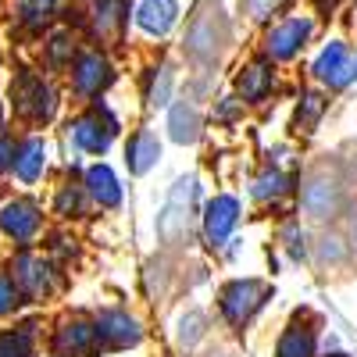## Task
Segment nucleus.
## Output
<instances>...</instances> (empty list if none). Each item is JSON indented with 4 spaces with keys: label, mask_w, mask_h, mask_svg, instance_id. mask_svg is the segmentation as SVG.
I'll use <instances>...</instances> for the list:
<instances>
[{
    "label": "nucleus",
    "mask_w": 357,
    "mask_h": 357,
    "mask_svg": "<svg viewBox=\"0 0 357 357\" xmlns=\"http://www.w3.org/2000/svg\"><path fill=\"white\" fill-rule=\"evenodd\" d=\"M11 104H15V114L25 118L29 126H47L57 111V93L43 75L22 68L11 79Z\"/></svg>",
    "instance_id": "obj_1"
},
{
    "label": "nucleus",
    "mask_w": 357,
    "mask_h": 357,
    "mask_svg": "<svg viewBox=\"0 0 357 357\" xmlns=\"http://www.w3.org/2000/svg\"><path fill=\"white\" fill-rule=\"evenodd\" d=\"M68 129H72V143L79 146L82 154L100 158V154L111 151V143H114L118 129H122V122H118V114L104 100H97L89 111H82Z\"/></svg>",
    "instance_id": "obj_2"
},
{
    "label": "nucleus",
    "mask_w": 357,
    "mask_h": 357,
    "mask_svg": "<svg viewBox=\"0 0 357 357\" xmlns=\"http://www.w3.org/2000/svg\"><path fill=\"white\" fill-rule=\"evenodd\" d=\"M264 301H268V282H261V279H232L218 293V311L232 329H243V325L254 318V311H261Z\"/></svg>",
    "instance_id": "obj_3"
},
{
    "label": "nucleus",
    "mask_w": 357,
    "mask_h": 357,
    "mask_svg": "<svg viewBox=\"0 0 357 357\" xmlns=\"http://www.w3.org/2000/svg\"><path fill=\"white\" fill-rule=\"evenodd\" d=\"M68 79H72V93L75 97H100L104 89L111 86L114 79V65L107 61V54L89 47V50H79L75 61L68 65Z\"/></svg>",
    "instance_id": "obj_4"
},
{
    "label": "nucleus",
    "mask_w": 357,
    "mask_h": 357,
    "mask_svg": "<svg viewBox=\"0 0 357 357\" xmlns=\"http://www.w3.org/2000/svg\"><path fill=\"white\" fill-rule=\"evenodd\" d=\"M311 33H314L311 15H289V18L275 22L264 36V57H272V61H293L307 47Z\"/></svg>",
    "instance_id": "obj_5"
},
{
    "label": "nucleus",
    "mask_w": 357,
    "mask_h": 357,
    "mask_svg": "<svg viewBox=\"0 0 357 357\" xmlns=\"http://www.w3.org/2000/svg\"><path fill=\"white\" fill-rule=\"evenodd\" d=\"M43 229V207L29 197H15L0 207V232L8 236L11 243L18 247H29L40 236Z\"/></svg>",
    "instance_id": "obj_6"
},
{
    "label": "nucleus",
    "mask_w": 357,
    "mask_h": 357,
    "mask_svg": "<svg viewBox=\"0 0 357 357\" xmlns=\"http://www.w3.org/2000/svg\"><path fill=\"white\" fill-rule=\"evenodd\" d=\"M311 75L314 82H321L325 89H343L354 82V54L343 40H329L318 57H314V65H311Z\"/></svg>",
    "instance_id": "obj_7"
},
{
    "label": "nucleus",
    "mask_w": 357,
    "mask_h": 357,
    "mask_svg": "<svg viewBox=\"0 0 357 357\" xmlns=\"http://www.w3.org/2000/svg\"><path fill=\"white\" fill-rule=\"evenodd\" d=\"M193 197H197V178H178L175 190L168 193V204L158 218V232L161 240L175 243L178 236H186V225H190V211H193Z\"/></svg>",
    "instance_id": "obj_8"
},
{
    "label": "nucleus",
    "mask_w": 357,
    "mask_h": 357,
    "mask_svg": "<svg viewBox=\"0 0 357 357\" xmlns=\"http://www.w3.org/2000/svg\"><path fill=\"white\" fill-rule=\"evenodd\" d=\"M8 275L18 282V289L29 296V301H43V296L54 293V268H50V261L29 254V250H22L18 257H11Z\"/></svg>",
    "instance_id": "obj_9"
},
{
    "label": "nucleus",
    "mask_w": 357,
    "mask_h": 357,
    "mask_svg": "<svg viewBox=\"0 0 357 357\" xmlns=\"http://www.w3.org/2000/svg\"><path fill=\"white\" fill-rule=\"evenodd\" d=\"M54 350L61 357H97L100 336H97V321H86V318H65L61 325L54 329Z\"/></svg>",
    "instance_id": "obj_10"
},
{
    "label": "nucleus",
    "mask_w": 357,
    "mask_h": 357,
    "mask_svg": "<svg viewBox=\"0 0 357 357\" xmlns=\"http://www.w3.org/2000/svg\"><path fill=\"white\" fill-rule=\"evenodd\" d=\"M240 225V200L232 193H218L215 200H207L204 207V236L211 247H225L229 236Z\"/></svg>",
    "instance_id": "obj_11"
},
{
    "label": "nucleus",
    "mask_w": 357,
    "mask_h": 357,
    "mask_svg": "<svg viewBox=\"0 0 357 357\" xmlns=\"http://www.w3.org/2000/svg\"><path fill=\"white\" fill-rule=\"evenodd\" d=\"M97 336L104 350H129L143 340V325L129 311H104L97 314Z\"/></svg>",
    "instance_id": "obj_12"
},
{
    "label": "nucleus",
    "mask_w": 357,
    "mask_h": 357,
    "mask_svg": "<svg viewBox=\"0 0 357 357\" xmlns=\"http://www.w3.org/2000/svg\"><path fill=\"white\" fill-rule=\"evenodd\" d=\"M178 0H139L136 4V29L146 33L151 40H165L172 29L178 25Z\"/></svg>",
    "instance_id": "obj_13"
},
{
    "label": "nucleus",
    "mask_w": 357,
    "mask_h": 357,
    "mask_svg": "<svg viewBox=\"0 0 357 357\" xmlns=\"http://www.w3.org/2000/svg\"><path fill=\"white\" fill-rule=\"evenodd\" d=\"M47 165H50V151H47V139H43V136H25V139H18L15 168H11L18 183H25V186L40 183L43 172H47Z\"/></svg>",
    "instance_id": "obj_14"
},
{
    "label": "nucleus",
    "mask_w": 357,
    "mask_h": 357,
    "mask_svg": "<svg viewBox=\"0 0 357 357\" xmlns=\"http://www.w3.org/2000/svg\"><path fill=\"white\" fill-rule=\"evenodd\" d=\"M236 89H240V100H243V104H261V100H268V93L275 89L272 57H257V61L243 65L240 75H236Z\"/></svg>",
    "instance_id": "obj_15"
},
{
    "label": "nucleus",
    "mask_w": 357,
    "mask_h": 357,
    "mask_svg": "<svg viewBox=\"0 0 357 357\" xmlns=\"http://www.w3.org/2000/svg\"><path fill=\"white\" fill-rule=\"evenodd\" d=\"M82 186H86L89 200L100 204V207H107V211L122 204V183H118L114 168H111V165H104V161L89 165V168L82 172Z\"/></svg>",
    "instance_id": "obj_16"
},
{
    "label": "nucleus",
    "mask_w": 357,
    "mask_h": 357,
    "mask_svg": "<svg viewBox=\"0 0 357 357\" xmlns=\"http://www.w3.org/2000/svg\"><path fill=\"white\" fill-rule=\"evenodd\" d=\"M161 161V136L154 129H136L126 143V168L132 175H146Z\"/></svg>",
    "instance_id": "obj_17"
},
{
    "label": "nucleus",
    "mask_w": 357,
    "mask_h": 357,
    "mask_svg": "<svg viewBox=\"0 0 357 357\" xmlns=\"http://www.w3.org/2000/svg\"><path fill=\"white\" fill-rule=\"evenodd\" d=\"M275 357H318V329L304 321H289L275 340Z\"/></svg>",
    "instance_id": "obj_18"
},
{
    "label": "nucleus",
    "mask_w": 357,
    "mask_h": 357,
    "mask_svg": "<svg viewBox=\"0 0 357 357\" xmlns=\"http://www.w3.org/2000/svg\"><path fill=\"white\" fill-rule=\"evenodd\" d=\"M200 129H204V122H200V111H197V104H190V100H183V104H172L168 107V136L175 139V143H193L197 136H200Z\"/></svg>",
    "instance_id": "obj_19"
},
{
    "label": "nucleus",
    "mask_w": 357,
    "mask_h": 357,
    "mask_svg": "<svg viewBox=\"0 0 357 357\" xmlns=\"http://www.w3.org/2000/svg\"><path fill=\"white\" fill-rule=\"evenodd\" d=\"M57 8H61V0H15L11 15L22 29H29V33H43V25H50Z\"/></svg>",
    "instance_id": "obj_20"
},
{
    "label": "nucleus",
    "mask_w": 357,
    "mask_h": 357,
    "mask_svg": "<svg viewBox=\"0 0 357 357\" xmlns=\"http://www.w3.org/2000/svg\"><path fill=\"white\" fill-rule=\"evenodd\" d=\"M75 36L68 33V29H54V33L47 36V43H43V65L50 68V72H61V68H68L72 61H75Z\"/></svg>",
    "instance_id": "obj_21"
},
{
    "label": "nucleus",
    "mask_w": 357,
    "mask_h": 357,
    "mask_svg": "<svg viewBox=\"0 0 357 357\" xmlns=\"http://www.w3.org/2000/svg\"><path fill=\"white\" fill-rule=\"evenodd\" d=\"M126 0H93V8H89V22H93L97 36H114L126 25Z\"/></svg>",
    "instance_id": "obj_22"
},
{
    "label": "nucleus",
    "mask_w": 357,
    "mask_h": 357,
    "mask_svg": "<svg viewBox=\"0 0 357 357\" xmlns=\"http://www.w3.org/2000/svg\"><path fill=\"white\" fill-rule=\"evenodd\" d=\"M325 107H329V100H325L321 93H314V89H304L301 97H296V114H293V129L296 132H314Z\"/></svg>",
    "instance_id": "obj_23"
},
{
    "label": "nucleus",
    "mask_w": 357,
    "mask_h": 357,
    "mask_svg": "<svg viewBox=\"0 0 357 357\" xmlns=\"http://www.w3.org/2000/svg\"><path fill=\"white\" fill-rule=\"evenodd\" d=\"M36 354V325H18V329L0 333V357H33Z\"/></svg>",
    "instance_id": "obj_24"
},
{
    "label": "nucleus",
    "mask_w": 357,
    "mask_h": 357,
    "mask_svg": "<svg viewBox=\"0 0 357 357\" xmlns=\"http://www.w3.org/2000/svg\"><path fill=\"white\" fill-rule=\"evenodd\" d=\"M86 207H89V193L86 186H75V183H65L54 197V215H61V218H82Z\"/></svg>",
    "instance_id": "obj_25"
},
{
    "label": "nucleus",
    "mask_w": 357,
    "mask_h": 357,
    "mask_svg": "<svg viewBox=\"0 0 357 357\" xmlns=\"http://www.w3.org/2000/svg\"><path fill=\"white\" fill-rule=\"evenodd\" d=\"M172 86H175V75L168 65L161 68H151V75H146V107H168L172 104Z\"/></svg>",
    "instance_id": "obj_26"
},
{
    "label": "nucleus",
    "mask_w": 357,
    "mask_h": 357,
    "mask_svg": "<svg viewBox=\"0 0 357 357\" xmlns=\"http://www.w3.org/2000/svg\"><path fill=\"white\" fill-rule=\"evenodd\" d=\"M286 190H289V178H286L279 168H264L254 183H250V197H254V200H279Z\"/></svg>",
    "instance_id": "obj_27"
},
{
    "label": "nucleus",
    "mask_w": 357,
    "mask_h": 357,
    "mask_svg": "<svg viewBox=\"0 0 357 357\" xmlns=\"http://www.w3.org/2000/svg\"><path fill=\"white\" fill-rule=\"evenodd\" d=\"M22 289H18V282L11 279V275H0V318H8V314H15L18 311V304H22Z\"/></svg>",
    "instance_id": "obj_28"
},
{
    "label": "nucleus",
    "mask_w": 357,
    "mask_h": 357,
    "mask_svg": "<svg viewBox=\"0 0 357 357\" xmlns=\"http://www.w3.org/2000/svg\"><path fill=\"white\" fill-rule=\"evenodd\" d=\"M279 4H282V0H240V8H243L250 18H268Z\"/></svg>",
    "instance_id": "obj_29"
},
{
    "label": "nucleus",
    "mask_w": 357,
    "mask_h": 357,
    "mask_svg": "<svg viewBox=\"0 0 357 357\" xmlns=\"http://www.w3.org/2000/svg\"><path fill=\"white\" fill-rule=\"evenodd\" d=\"M15 151H18V143L11 136H0V175H8L15 168Z\"/></svg>",
    "instance_id": "obj_30"
},
{
    "label": "nucleus",
    "mask_w": 357,
    "mask_h": 357,
    "mask_svg": "<svg viewBox=\"0 0 357 357\" xmlns=\"http://www.w3.org/2000/svg\"><path fill=\"white\" fill-rule=\"evenodd\" d=\"M336 4H340V0H314V8H318L321 15H329V11H336Z\"/></svg>",
    "instance_id": "obj_31"
},
{
    "label": "nucleus",
    "mask_w": 357,
    "mask_h": 357,
    "mask_svg": "<svg viewBox=\"0 0 357 357\" xmlns=\"http://www.w3.org/2000/svg\"><path fill=\"white\" fill-rule=\"evenodd\" d=\"M325 357H350V354H343V350H333V354H325Z\"/></svg>",
    "instance_id": "obj_32"
},
{
    "label": "nucleus",
    "mask_w": 357,
    "mask_h": 357,
    "mask_svg": "<svg viewBox=\"0 0 357 357\" xmlns=\"http://www.w3.org/2000/svg\"><path fill=\"white\" fill-rule=\"evenodd\" d=\"M0 126H4V104H0Z\"/></svg>",
    "instance_id": "obj_33"
},
{
    "label": "nucleus",
    "mask_w": 357,
    "mask_h": 357,
    "mask_svg": "<svg viewBox=\"0 0 357 357\" xmlns=\"http://www.w3.org/2000/svg\"><path fill=\"white\" fill-rule=\"evenodd\" d=\"M354 79H357V57H354Z\"/></svg>",
    "instance_id": "obj_34"
},
{
    "label": "nucleus",
    "mask_w": 357,
    "mask_h": 357,
    "mask_svg": "<svg viewBox=\"0 0 357 357\" xmlns=\"http://www.w3.org/2000/svg\"><path fill=\"white\" fill-rule=\"evenodd\" d=\"M0 4H4V0H0Z\"/></svg>",
    "instance_id": "obj_35"
},
{
    "label": "nucleus",
    "mask_w": 357,
    "mask_h": 357,
    "mask_svg": "<svg viewBox=\"0 0 357 357\" xmlns=\"http://www.w3.org/2000/svg\"><path fill=\"white\" fill-rule=\"evenodd\" d=\"M57 357H61V354H57Z\"/></svg>",
    "instance_id": "obj_36"
}]
</instances>
